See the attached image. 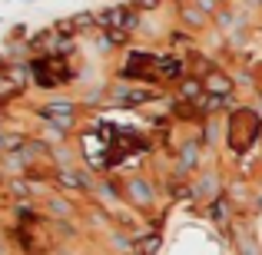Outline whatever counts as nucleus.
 Here are the masks:
<instances>
[{
    "mask_svg": "<svg viewBox=\"0 0 262 255\" xmlns=\"http://www.w3.org/2000/svg\"><path fill=\"white\" fill-rule=\"evenodd\" d=\"M43 116L50 123H57L60 129H67L73 123V103H67V100H60V103H50V106L43 109Z\"/></svg>",
    "mask_w": 262,
    "mask_h": 255,
    "instance_id": "f257e3e1",
    "label": "nucleus"
},
{
    "mask_svg": "<svg viewBox=\"0 0 262 255\" xmlns=\"http://www.w3.org/2000/svg\"><path fill=\"white\" fill-rule=\"evenodd\" d=\"M156 245H160V239H156V236H146L140 245H136V255H153Z\"/></svg>",
    "mask_w": 262,
    "mask_h": 255,
    "instance_id": "20e7f679",
    "label": "nucleus"
},
{
    "mask_svg": "<svg viewBox=\"0 0 262 255\" xmlns=\"http://www.w3.org/2000/svg\"><path fill=\"white\" fill-rule=\"evenodd\" d=\"M129 192H133L136 202H143V205L149 202V186H146V182H140V179H136V182H129Z\"/></svg>",
    "mask_w": 262,
    "mask_h": 255,
    "instance_id": "7ed1b4c3",
    "label": "nucleus"
},
{
    "mask_svg": "<svg viewBox=\"0 0 262 255\" xmlns=\"http://www.w3.org/2000/svg\"><path fill=\"white\" fill-rule=\"evenodd\" d=\"M63 182H67V186H83V176H73V172H63Z\"/></svg>",
    "mask_w": 262,
    "mask_h": 255,
    "instance_id": "39448f33",
    "label": "nucleus"
},
{
    "mask_svg": "<svg viewBox=\"0 0 262 255\" xmlns=\"http://www.w3.org/2000/svg\"><path fill=\"white\" fill-rule=\"evenodd\" d=\"M229 89H232V83L223 73H209V77H206V93L209 96H229Z\"/></svg>",
    "mask_w": 262,
    "mask_h": 255,
    "instance_id": "f03ea898",
    "label": "nucleus"
}]
</instances>
